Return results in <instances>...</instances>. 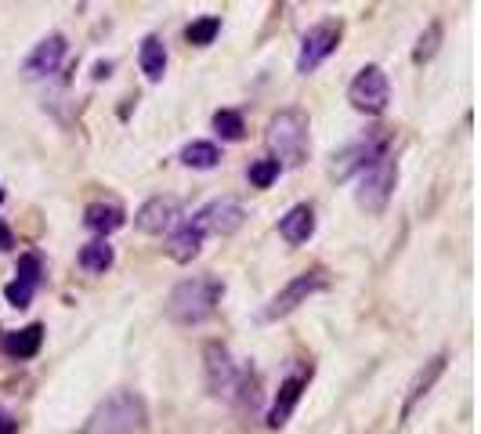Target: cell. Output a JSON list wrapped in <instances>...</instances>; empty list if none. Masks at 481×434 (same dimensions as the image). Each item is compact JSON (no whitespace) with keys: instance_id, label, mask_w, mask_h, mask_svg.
I'll return each instance as SVG.
<instances>
[{"instance_id":"obj_1","label":"cell","mask_w":481,"mask_h":434,"mask_svg":"<svg viewBox=\"0 0 481 434\" xmlns=\"http://www.w3.org/2000/svg\"><path fill=\"white\" fill-rule=\"evenodd\" d=\"M221 297H224V283L221 279H213V276L185 279L167 297V319L177 322V326H195V322L213 315Z\"/></svg>"},{"instance_id":"obj_2","label":"cell","mask_w":481,"mask_h":434,"mask_svg":"<svg viewBox=\"0 0 481 434\" xmlns=\"http://www.w3.org/2000/svg\"><path fill=\"white\" fill-rule=\"evenodd\" d=\"M145 427H149V409L145 398L134 391H116L87 420V434H145Z\"/></svg>"},{"instance_id":"obj_3","label":"cell","mask_w":481,"mask_h":434,"mask_svg":"<svg viewBox=\"0 0 481 434\" xmlns=\"http://www.w3.org/2000/svg\"><path fill=\"white\" fill-rule=\"evenodd\" d=\"M268 149L279 167H301L312 152V134H308V116L301 109H283L268 120Z\"/></svg>"},{"instance_id":"obj_4","label":"cell","mask_w":481,"mask_h":434,"mask_svg":"<svg viewBox=\"0 0 481 434\" xmlns=\"http://www.w3.org/2000/svg\"><path fill=\"white\" fill-rule=\"evenodd\" d=\"M395 185H398V167L391 156L377 159L373 167H366L358 174V188H355V203L366 210V213H384L391 195H395Z\"/></svg>"},{"instance_id":"obj_5","label":"cell","mask_w":481,"mask_h":434,"mask_svg":"<svg viewBox=\"0 0 481 434\" xmlns=\"http://www.w3.org/2000/svg\"><path fill=\"white\" fill-rule=\"evenodd\" d=\"M330 283H326V276L322 272H301V276H294L272 301H268V308L261 312V319L265 322H276V319H286L290 312H297L301 304H308V297H315V294H322Z\"/></svg>"},{"instance_id":"obj_6","label":"cell","mask_w":481,"mask_h":434,"mask_svg":"<svg viewBox=\"0 0 481 434\" xmlns=\"http://www.w3.org/2000/svg\"><path fill=\"white\" fill-rule=\"evenodd\" d=\"M340 37H344V23L340 19H326L319 26H312L301 41V55H297V73H315L337 48H340Z\"/></svg>"},{"instance_id":"obj_7","label":"cell","mask_w":481,"mask_h":434,"mask_svg":"<svg viewBox=\"0 0 481 434\" xmlns=\"http://www.w3.org/2000/svg\"><path fill=\"white\" fill-rule=\"evenodd\" d=\"M348 102H351L358 113H366V116H380V113L387 109V102H391L387 73H384L380 66L358 69V77H355L351 87H348Z\"/></svg>"},{"instance_id":"obj_8","label":"cell","mask_w":481,"mask_h":434,"mask_svg":"<svg viewBox=\"0 0 481 434\" xmlns=\"http://www.w3.org/2000/svg\"><path fill=\"white\" fill-rule=\"evenodd\" d=\"M384 156H387V134H366V138H358L355 145H348L344 152L333 156V177L344 181L351 174H362L366 167H373Z\"/></svg>"},{"instance_id":"obj_9","label":"cell","mask_w":481,"mask_h":434,"mask_svg":"<svg viewBox=\"0 0 481 434\" xmlns=\"http://www.w3.org/2000/svg\"><path fill=\"white\" fill-rule=\"evenodd\" d=\"M203 369H206V391L213 398H231L239 387V369L231 362V351L217 340H210L203 348Z\"/></svg>"},{"instance_id":"obj_10","label":"cell","mask_w":481,"mask_h":434,"mask_svg":"<svg viewBox=\"0 0 481 434\" xmlns=\"http://www.w3.org/2000/svg\"><path fill=\"white\" fill-rule=\"evenodd\" d=\"M66 51H69V44H66L62 33L44 37V41L26 55V62H23V77H26V80H41V77L59 73V66L66 62Z\"/></svg>"},{"instance_id":"obj_11","label":"cell","mask_w":481,"mask_h":434,"mask_svg":"<svg viewBox=\"0 0 481 434\" xmlns=\"http://www.w3.org/2000/svg\"><path fill=\"white\" fill-rule=\"evenodd\" d=\"M177 213H181V199H177V195H170V192H167V195H152V199L138 210L134 225H138L141 232H149V236H163V232L174 229Z\"/></svg>"},{"instance_id":"obj_12","label":"cell","mask_w":481,"mask_h":434,"mask_svg":"<svg viewBox=\"0 0 481 434\" xmlns=\"http://www.w3.org/2000/svg\"><path fill=\"white\" fill-rule=\"evenodd\" d=\"M203 240H206V229H203V222H199V213H192L188 222H181V225L170 232L167 254H170L177 265H188L192 258H199V250H203Z\"/></svg>"},{"instance_id":"obj_13","label":"cell","mask_w":481,"mask_h":434,"mask_svg":"<svg viewBox=\"0 0 481 434\" xmlns=\"http://www.w3.org/2000/svg\"><path fill=\"white\" fill-rule=\"evenodd\" d=\"M243 206H239L235 199H213V203H206L203 210H199V222H203V229L206 232H217V236H231L239 225H243Z\"/></svg>"},{"instance_id":"obj_14","label":"cell","mask_w":481,"mask_h":434,"mask_svg":"<svg viewBox=\"0 0 481 434\" xmlns=\"http://www.w3.org/2000/svg\"><path fill=\"white\" fill-rule=\"evenodd\" d=\"M445 362H449V355L441 351V355H434L431 362H423V369L413 376V384H409V391H405V402H402V423L413 416V409L420 405V398H427L431 394V387L438 384V376L445 373Z\"/></svg>"},{"instance_id":"obj_15","label":"cell","mask_w":481,"mask_h":434,"mask_svg":"<svg viewBox=\"0 0 481 434\" xmlns=\"http://www.w3.org/2000/svg\"><path fill=\"white\" fill-rule=\"evenodd\" d=\"M304 387H308V376H304V373L286 376V380L279 384V394H276V402H272V409H268V427H276V430H279V427L294 416V409H297V402H301Z\"/></svg>"},{"instance_id":"obj_16","label":"cell","mask_w":481,"mask_h":434,"mask_svg":"<svg viewBox=\"0 0 481 434\" xmlns=\"http://www.w3.org/2000/svg\"><path fill=\"white\" fill-rule=\"evenodd\" d=\"M279 236L290 243V247H301L315 236V210L308 203H297L286 210V217H279Z\"/></svg>"},{"instance_id":"obj_17","label":"cell","mask_w":481,"mask_h":434,"mask_svg":"<svg viewBox=\"0 0 481 434\" xmlns=\"http://www.w3.org/2000/svg\"><path fill=\"white\" fill-rule=\"evenodd\" d=\"M123 222H127V213H123L120 203H91V206L84 210V225H87L91 232H98L102 240L113 236V232H120Z\"/></svg>"},{"instance_id":"obj_18","label":"cell","mask_w":481,"mask_h":434,"mask_svg":"<svg viewBox=\"0 0 481 434\" xmlns=\"http://www.w3.org/2000/svg\"><path fill=\"white\" fill-rule=\"evenodd\" d=\"M41 344H44V326H41V322H30V326H23L19 333H8L5 340H0V351H5L8 358L26 362V358H33V355L41 351Z\"/></svg>"},{"instance_id":"obj_19","label":"cell","mask_w":481,"mask_h":434,"mask_svg":"<svg viewBox=\"0 0 481 434\" xmlns=\"http://www.w3.org/2000/svg\"><path fill=\"white\" fill-rule=\"evenodd\" d=\"M138 62H141V73H145V80L159 84V80H163V73H167V44H163V37L149 33V37L141 41Z\"/></svg>"},{"instance_id":"obj_20","label":"cell","mask_w":481,"mask_h":434,"mask_svg":"<svg viewBox=\"0 0 481 434\" xmlns=\"http://www.w3.org/2000/svg\"><path fill=\"white\" fill-rule=\"evenodd\" d=\"M113 261H116V254H113V247H109L105 240H91V243L80 250V268L91 272V276H105V272L113 268Z\"/></svg>"},{"instance_id":"obj_21","label":"cell","mask_w":481,"mask_h":434,"mask_svg":"<svg viewBox=\"0 0 481 434\" xmlns=\"http://www.w3.org/2000/svg\"><path fill=\"white\" fill-rule=\"evenodd\" d=\"M181 163L185 167H195V170H210L221 163V149L213 141H188L181 149Z\"/></svg>"},{"instance_id":"obj_22","label":"cell","mask_w":481,"mask_h":434,"mask_svg":"<svg viewBox=\"0 0 481 434\" xmlns=\"http://www.w3.org/2000/svg\"><path fill=\"white\" fill-rule=\"evenodd\" d=\"M217 33H221V19H217V15H203V19H195V23L185 30V41H188L192 48H206V44H213Z\"/></svg>"},{"instance_id":"obj_23","label":"cell","mask_w":481,"mask_h":434,"mask_svg":"<svg viewBox=\"0 0 481 434\" xmlns=\"http://www.w3.org/2000/svg\"><path fill=\"white\" fill-rule=\"evenodd\" d=\"M213 131L224 141H239V138H243V131H247V123H243V116H239L235 109H217L213 113Z\"/></svg>"},{"instance_id":"obj_24","label":"cell","mask_w":481,"mask_h":434,"mask_svg":"<svg viewBox=\"0 0 481 434\" xmlns=\"http://www.w3.org/2000/svg\"><path fill=\"white\" fill-rule=\"evenodd\" d=\"M15 283H23V286H30V290L37 294V286L44 283V261H41V254H23V258H19Z\"/></svg>"},{"instance_id":"obj_25","label":"cell","mask_w":481,"mask_h":434,"mask_svg":"<svg viewBox=\"0 0 481 434\" xmlns=\"http://www.w3.org/2000/svg\"><path fill=\"white\" fill-rule=\"evenodd\" d=\"M279 174H283V167H279L276 159H254L250 170H247V177H250L254 188H272Z\"/></svg>"},{"instance_id":"obj_26","label":"cell","mask_w":481,"mask_h":434,"mask_svg":"<svg viewBox=\"0 0 481 434\" xmlns=\"http://www.w3.org/2000/svg\"><path fill=\"white\" fill-rule=\"evenodd\" d=\"M438 41H441V23H431V26H427V33L420 37L416 51H413V62H427V59L438 51Z\"/></svg>"},{"instance_id":"obj_27","label":"cell","mask_w":481,"mask_h":434,"mask_svg":"<svg viewBox=\"0 0 481 434\" xmlns=\"http://www.w3.org/2000/svg\"><path fill=\"white\" fill-rule=\"evenodd\" d=\"M0 434H19V420L8 409H0Z\"/></svg>"},{"instance_id":"obj_28","label":"cell","mask_w":481,"mask_h":434,"mask_svg":"<svg viewBox=\"0 0 481 434\" xmlns=\"http://www.w3.org/2000/svg\"><path fill=\"white\" fill-rule=\"evenodd\" d=\"M12 247H15V236H12V229L5 222H0V250H12Z\"/></svg>"},{"instance_id":"obj_29","label":"cell","mask_w":481,"mask_h":434,"mask_svg":"<svg viewBox=\"0 0 481 434\" xmlns=\"http://www.w3.org/2000/svg\"><path fill=\"white\" fill-rule=\"evenodd\" d=\"M0 203H5V192H0Z\"/></svg>"}]
</instances>
